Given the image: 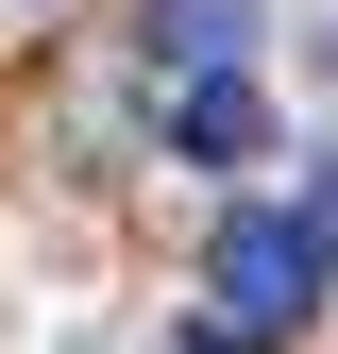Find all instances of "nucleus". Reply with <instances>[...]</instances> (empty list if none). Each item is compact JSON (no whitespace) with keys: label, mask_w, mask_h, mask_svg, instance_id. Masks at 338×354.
<instances>
[{"label":"nucleus","mask_w":338,"mask_h":354,"mask_svg":"<svg viewBox=\"0 0 338 354\" xmlns=\"http://www.w3.org/2000/svg\"><path fill=\"white\" fill-rule=\"evenodd\" d=\"M321 270H338V186H305V203H237V219H220V304H237V321H305Z\"/></svg>","instance_id":"nucleus-1"},{"label":"nucleus","mask_w":338,"mask_h":354,"mask_svg":"<svg viewBox=\"0 0 338 354\" xmlns=\"http://www.w3.org/2000/svg\"><path fill=\"white\" fill-rule=\"evenodd\" d=\"M169 152H186V169H254V152H271V102H254L237 68H186V84H169Z\"/></svg>","instance_id":"nucleus-2"},{"label":"nucleus","mask_w":338,"mask_h":354,"mask_svg":"<svg viewBox=\"0 0 338 354\" xmlns=\"http://www.w3.org/2000/svg\"><path fill=\"white\" fill-rule=\"evenodd\" d=\"M136 51L152 68H237L254 51V0H136Z\"/></svg>","instance_id":"nucleus-3"},{"label":"nucleus","mask_w":338,"mask_h":354,"mask_svg":"<svg viewBox=\"0 0 338 354\" xmlns=\"http://www.w3.org/2000/svg\"><path fill=\"white\" fill-rule=\"evenodd\" d=\"M186 354H254V337H237V321H203V337H186Z\"/></svg>","instance_id":"nucleus-4"}]
</instances>
